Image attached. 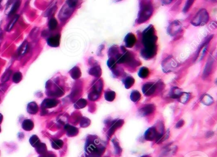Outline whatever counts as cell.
<instances>
[{"mask_svg":"<svg viewBox=\"0 0 217 157\" xmlns=\"http://www.w3.org/2000/svg\"><path fill=\"white\" fill-rule=\"evenodd\" d=\"M155 30L152 25H150V26L143 32L142 42L145 47L155 46V45H156L157 37L155 35Z\"/></svg>","mask_w":217,"mask_h":157,"instance_id":"1","label":"cell"},{"mask_svg":"<svg viewBox=\"0 0 217 157\" xmlns=\"http://www.w3.org/2000/svg\"><path fill=\"white\" fill-rule=\"evenodd\" d=\"M154 8L150 3H142L138 17V23L141 24L148 20L153 14Z\"/></svg>","mask_w":217,"mask_h":157,"instance_id":"2","label":"cell"},{"mask_svg":"<svg viewBox=\"0 0 217 157\" xmlns=\"http://www.w3.org/2000/svg\"><path fill=\"white\" fill-rule=\"evenodd\" d=\"M209 20V14L206 9L200 10L195 15L191 24L195 26H201L205 25Z\"/></svg>","mask_w":217,"mask_h":157,"instance_id":"3","label":"cell"},{"mask_svg":"<svg viewBox=\"0 0 217 157\" xmlns=\"http://www.w3.org/2000/svg\"><path fill=\"white\" fill-rule=\"evenodd\" d=\"M162 68L164 73H169L173 71L178 66V63L172 56H169L162 62Z\"/></svg>","mask_w":217,"mask_h":157,"instance_id":"4","label":"cell"},{"mask_svg":"<svg viewBox=\"0 0 217 157\" xmlns=\"http://www.w3.org/2000/svg\"><path fill=\"white\" fill-rule=\"evenodd\" d=\"M157 53V47L155 46L147 47L143 48L141 52V57L146 60L152 59Z\"/></svg>","mask_w":217,"mask_h":157,"instance_id":"5","label":"cell"},{"mask_svg":"<svg viewBox=\"0 0 217 157\" xmlns=\"http://www.w3.org/2000/svg\"><path fill=\"white\" fill-rule=\"evenodd\" d=\"M182 30V25L178 20H174V21L171 22L167 27V32L168 34L171 36H174L177 35Z\"/></svg>","mask_w":217,"mask_h":157,"instance_id":"6","label":"cell"},{"mask_svg":"<svg viewBox=\"0 0 217 157\" xmlns=\"http://www.w3.org/2000/svg\"><path fill=\"white\" fill-rule=\"evenodd\" d=\"M156 90V85L151 83H147L143 86L142 91L145 96H150L154 94Z\"/></svg>","mask_w":217,"mask_h":157,"instance_id":"7","label":"cell"},{"mask_svg":"<svg viewBox=\"0 0 217 157\" xmlns=\"http://www.w3.org/2000/svg\"><path fill=\"white\" fill-rule=\"evenodd\" d=\"M59 101L54 99H45L42 103L41 107L43 110L55 107L58 104Z\"/></svg>","mask_w":217,"mask_h":157,"instance_id":"8","label":"cell"},{"mask_svg":"<svg viewBox=\"0 0 217 157\" xmlns=\"http://www.w3.org/2000/svg\"><path fill=\"white\" fill-rule=\"evenodd\" d=\"M124 42L126 47L132 48L136 42V36L133 33H128L125 37Z\"/></svg>","mask_w":217,"mask_h":157,"instance_id":"9","label":"cell"},{"mask_svg":"<svg viewBox=\"0 0 217 157\" xmlns=\"http://www.w3.org/2000/svg\"><path fill=\"white\" fill-rule=\"evenodd\" d=\"M61 35H56L54 36H50L47 40V44L48 46L51 47H58L60 45Z\"/></svg>","mask_w":217,"mask_h":157,"instance_id":"10","label":"cell"},{"mask_svg":"<svg viewBox=\"0 0 217 157\" xmlns=\"http://www.w3.org/2000/svg\"><path fill=\"white\" fill-rule=\"evenodd\" d=\"M213 59L212 57H210V58H209L208 62L206 65L205 69H204V71L203 73V76L204 78H206L209 76V74L211 73V69H212V67H213Z\"/></svg>","mask_w":217,"mask_h":157,"instance_id":"11","label":"cell"},{"mask_svg":"<svg viewBox=\"0 0 217 157\" xmlns=\"http://www.w3.org/2000/svg\"><path fill=\"white\" fill-rule=\"evenodd\" d=\"M155 107L154 104H147L140 109V114L142 115H148L153 113Z\"/></svg>","mask_w":217,"mask_h":157,"instance_id":"12","label":"cell"},{"mask_svg":"<svg viewBox=\"0 0 217 157\" xmlns=\"http://www.w3.org/2000/svg\"><path fill=\"white\" fill-rule=\"evenodd\" d=\"M27 111L31 115H35L38 111V106L35 102H30L27 106Z\"/></svg>","mask_w":217,"mask_h":157,"instance_id":"13","label":"cell"},{"mask_svg":"<svg viewBox=\"0 0 217 157\" xmlns=\"http://www.w3.org/2000/svg\"><path fill=\"white\" fill-rule=\"evenodd\" d=\"M22 127L24 130L30 131L33 129L34 123L30 119H26L22 123Z\"/></svg>","mask_w":217,"mask_h":157,"instance_id":"14","label":"cell"},{"mask_svg":"<svg viewBox=\"0 0 217 157\" xmlns=\"http://www.w3.org/2000/svg\"><path fill=\"white\" fill-rule=\"evenodd\" d=\"M200 102L204 105L210 106L213 104L214 99L209 94H204L203 96L200 97Z\"/></svg>","mask_w":217,"mask_h":157,"instance_id":"15","label":"cell"},{"mask_svg":"<svg viewBox=\"0 0 217 157\" xmlns=\"http://www.w3.org/2000/svg\"><path fill=\"white\" fill-rule=\"evenodd\" d=\"M89 74H91V75L92 76L99 78L101 76L102 70L99 66H94V67L91 68L89 69Z\"/></svg>","mask_w":217,"mask_h":157,"instance_id":"16","label":"cell"},{"mask_svg":"<svg viewBox=\"0 0 217 157\" xmlns=\"http://www.w3.org/2000/svg\"><path fill=\"white\" fill-rule=\"evenodd\" d=\"M64 129L66 130L67 135L69 136V137L76 135L78 134V132H79V130H78L77 128L69 125H66L64 127Z\"/></svg>","mask_w":217,"mask_h":157,"instance_id":"17","label":"cell"},{"mask_svg":"<svg viewBox=\"0 0 217 157\" xmlns=\"http://www.w3.org/2000/svg\"><path fill=\"white\" fill-rule=\"evenodd\" d=\"M69 73H70V75L72 77L73 79H74V80L79 79V78H80L81 74L80 69L79 67H77V66H75V67L73 68L70 70V71H69Z\"/></svg>","mask_w":217,"mask_h":157,"instance_id":"18","label":"cell"},{"mask_svg":"<svg viewBox=\"0 0 217 157\" xmlns=\"http://www.w3.org/2000/svg\"><path fill=\"white\" fill-rule=\"evenodd\" d=\"M182 90L178 87H173L170 91V97L173 99H178L182 94Z\"/></svg>","mask_w":217,"mask_h":157,"instance_id":"19","label":"cell"},{"mask_svg":"<svg viewBox=\"0 0 217 157\" xmlns=\"http://www.w3.org/2000/svg\"><path fill=\"white\" fill-rule=\"evenodd\" d=\"M130 100L134 102H137L141 99V94L138 90H133L130 95Z\"/></svg>","mask_w":217,"mask_h":157,"instance_id":"20","label":"cell"},{"mask_svg":"<svg viewBox=\"0 0 217 157\" xmlns=\"http://www.w3.org/2000/svg\"><path fill=\"white\" fill-rule=\"evenodd\" d=\"M150 74L149 69L146 68V67H142L140 69V71L138 72V76H140L141 78L145 79V78H148Z\"/></svg>","mask_w":217,"mask_h":157,"instance_id":"21","label":"cell"},{"mask_svg":"<svg viewBox=\"0 0 217 157\" xmlns=\"http://www.w3.org/2000/svg\"><path fill=\"white\" fill-rule=\"evenodd\" d=\"M156 136V131L154 128H150L145 133V138L148 140L154 139Z\"/></svg>","mask_w":217,"mask_h":157,"instance_id":"22","label":"cell"},{"mask_svg":"<svg viewBox=\"0 0 217 157\" xmlns=\"http://www.w3.org/2000/svg\"><path fill=\"white\" fill-rule=\"evenodd\" d=\"M115 92L112 90H107L105 93V98L108 101H113L115 98Z\"/></svg>","mask_w":217,"mask_h":157,"instance_id":"23","label":"cell"},{"mask_svg":"<svg viewBox=\"0 0 217 157\" xmlns=\"http://www.w3.org/2000/svg\"><path fill=\"white\" fill-rule=\"evenodd\" d=\"M30 143L34 148H36L41 143L39 138L36 135H32L31 136L30 139Z\"/></svg>","mask_w":217,"mask_h":157,"instance_id":"24","label":"cell"},{"mask_svg":"<svg viewBox=\"0 0 217 157\" xmlns=\"http://www.w3.org/2000/svg\"><path fill=\"white\" fill-rule=\"evenodd\" d=\"M134 82H135V80L132 76L127 77L125 79V80L124 81V86H125V89H130L134 85Z\"/></svg>","mask_w":217,"mask_h":157,"instance_id":"25","label":"cell"},{"mask_svg":"<svg viewBox=\"0 0 217 157\" xmlns=\"http://www.w3.org/2000/svg\"><path fill=\"white\" fill-rule=\"evenodd\" d=\"M36 151H37L38 153L41 155L46 153L47 151V148L45 144L41 143L36 148Z\"/></svg>","mask_w":217,"mask_h":157,"instance_id":"26","label":"cell"},{"mask_svg":"<svg viewBox=\"0 0 217 157\" xmlns=\"http://www.w3.org/2000/svg\"><path fill=\"white\" fill-rule=\"evenodd\" d=\"M52 147L55 150H59L63 146V141L61 139H55L52 141Z\"/></svg>","mask_w":217,"mask_h":157,"instance_id":"27","label":"cell"},{"mask_svg":"<svg viewBox=\"0 0 217 157\" xmlns=\"http://www.w3.org/2000/svg\"><path fill=\"white\" fill-rule=\"evenodd\" d=\"M87 102L85 100V99H80L79 101L75 102L74 106L76 109H81V108H84V107L87 106Z\"/></svg>","mask_w":217,"mask_h":157,"instance_id":"28","label":"cell"},{"mask_svg":"<svg viewBox=\"0 0 217 157\" xmlns=\"http://www.w3.org/2000/svg\"><path fill=\"white\" fill-rule=\"evenodd\" d=\"M190 97V94L189 93H187V92H183L181 96H180V97L178 98L180 101L183 104H185L188 101H189Z\"/></svg>","mask_w":217,"mask_h":157,"instance_id":"29","label":"cell"},{"mask_svg":"<svg viewBox=\"0 0 217 157\" xmlns=\"http://www.w3.org/2000/svg\"><path fill=\"white\" fill-rule=\"evenodd\" d=\"M28 44L27 43V41H24V42L22 43V44L21 45V46H20L19 48V53L20 55H24V53H26L27 52V50H28Z\"/></svg>","mask_w":217,"mask_h":157,"instance_id":"30","label":"cell"},{"mask_svg":"<svg viewBox=\"0 0 217 157\" xmlns=\"http://www.w3.org/2000/svg\"><path fill=\"white\" fill-rule=\"evenodd\" d=\"M99 96H100L99 93H98V92H96V91L92 90V92H91L89 93L88 97H89V100H91L92 101H95L97 100L98 98L99 97Z\"/></svg>","mask_w":217,"mask_h":157,"instance_id":"31","label":"cell"},{"mask_svg":"<svg viewBox=\"0 0 217 157\" xmlns=\"http://www.w3.org/2000/svg\"><path fill=\"white\" fill-rule=\"evenodd\" d=\"M12 74V70L9 69L3 74V75L1 78V82L2 83H5L9 81L10 78V76Z\"/></svg>","mask_w":217,"mask_h":157,"instance_id":"32","label":"cell"},{"mask_svg":"<svg viewBox=\"0 0 217 157\" xmlns=\"http://www.w3.org/2000/svg\"><path fill=\"white\" fill-rule=\"evenodd\" d=\"M19 15H16L13 18V19H12V21H10V22L9 23V24L7 26V28H6V31H10L12 30V28L14 27L15 24L17 22V21L19 19Z\"/></svg>","mask_w":217,"mask_h":157,"instance_id":"33","label":"cell"},{"mask_svg":"<svg viewBox=\"0 0 217 157\" xmlns=\"http://www.w3.org/2000/svg\"><path fill=\"white\" fill-rule=\"evenodd\" d=\"M20 5V1H16V2L14 4L13 6H12L11 10H10V12H9V14H8V16H10V15H13L14 14H15V12L17 11V10L19 9V8Z\"/></svg>","mask_w":217,"mask_h":157,"instance_id":"34","label":"cell"},{"mask_svg":"<svg viewBox=\"0 0 217 157\" xmlns=\"http://www.w3.org/2000/svg\"><path fill=\"white\" fill-rule=\"evenodd\" d=\"M48 27L50 30H54L57 28V26H58V22H57V20L54 18L51 19L48 22Z\"/></svg>","mask_w":217,"mask_h":157,"instance_id":"35","label":"cell"},{"mask_svg":"<svg viewBox=\"0 0 217 157\" xmlns=\"http://www.w3.org/2000/svg\"><path fill=\"white\" fill-rule=\"evenodd\" d=\"M22 78V73L20 72H17L14 74L13 78H12V80H13L15 84H18V83L21 81Z\"/></svg>","mask_w":217,"mask_h":157,"instance_id":"36","label":"cell"},{"mask_svg":"<svg viewBox=\"0 0 217 157\" xmlns=\"http://www.w3.org/2000/svg\"><path fill=\"white\" fill-rule=\"evenodd\" d=\"M116 60L113 58H110L107 61V65L110 69H115L116 67Z\"/></svg>","mask_w":217,"mask_h":157,"instance_id":"37","label":"cell"},{"mask_svg":"<svg viewBox=\"0 0 217 157\" xmlns=\"http://www.w3.org/2000/svg\"><path fill=\"white\" fill-rule=\"evenodd\" d=\"M118 52V48L116 46H113V47H112L111 48H110L109 50V56H110V58L112 57V56L115 55V57L117 54H118V53H117Z\"/></svg>","mask_w":217,"mask_h":157,"instance_id":"38","label":"cell"},{"mask_svg":"<svg viewBox=\"0 0 217 157\" xmlns=\"http://www.w3.org/2000/svg\"><path fill=\"white\" fill-rule=\"evenodd\" d=\"M89 124H90L89 120L87 119V118H83V119L81 120V121L80 125L82 127H87Z\"/></svg>","mask_w":217,"mask_h":157,"instance_id":"39","label":"cell"},{"mask_svg":"<svg viewBox=\"0 0 217 157\" xmlns=\"http://www.w3.org/2000/svg\"><path fill=\"white\" fill-rule=\"evenodd\" d=\"M194 1H187L185 6L183 8V12H187L188 10H189V8H190V6L192 5V4L194 3Z\"/></svg>","mask_w":217,"mask_h":157,"instance_id":"40","label":"cell"},{"mask_svg":"<svg viewBox=\"0 0 217 157\" xmlns=\"http://www.w3.org/2000/svg\"><path fill=\"white\" fill-rule=\"evenodd\" d=\"M78 3V1H66V5H68L69 7L72 8H74L76 7V5Z\"/></svg>","mask_w":217,"mask_h":157,"instance_id":"41","label":"cell"},{"mask_svg":"<svg viewBox=\"0 0 217 157\" xmlns=\"http://www.w3.org/2000/svg\"><path fill=\"white\" fill-rule=\"evenodd\" d=\"M7 89H8V85L7 84H5V83H2V84H0V92L1 93L5 92V91L7 90Z\"/></svg>","mask_w":217,"mask_h":157,"instance_id":"42","label":"cell"},{"mask_svg":"<svg viewBox=\"0 0 217 157\" xmlns=\"http://www.w3.org/2000/svg\"><path fill=\"white\" fill-rule=\"evenodd\" d=\"M42 157H56L54 154H47V153H46L42 155Z\"/></svg>","mask_w":217,"mask_h":157,"instance_id":"43","label":"cell"},{"mask_svg":"<svg viewBox=\"0 0 217 157\" xmlns=\"http://www.w3.org/2000/svg\"><path fill=\"white\" fill-rule=\"evenodd\" d=\"M161 1L164 4H169V3H171L173 1H171V0H169V1Z\"/></svg>","mask_w":217,"mask_h":157,"instance_id":"44","label":"cell"},{"mask_svg":"<svg viewBox=\"0 0 217 157\" xmlns=\"http://www.w3.org/2000/svg\"><path fill=\"white\" fill-rule=\"evenodd\" d=\"M3 115H2L1 113H0V123H1L2 122V121H3Z\"/></svg>","mask_w":217,"mask_h":157,"instance_id":"45","label":"cell"},{"mask_svg":"<svg viewBox=\"0 0 217 157\" xmlns=\"http://www.w3.org/2000/svg\"><path fill=\"white\" fill-rule=\"evenodd\" d=\"M0 8H1V1H0Z\"/></svg>","mask_w":217,"mask_h":157,"instance_id":"46","label":"cell"},{"mask_svg":"<svg viewBox=\"0 0 217 157\" xmlns=\"http://www.w3.org/2000/svg\"><path fill=\"white\" fill-rule=\"evenodd\" d=\"M1 127H0V132H1Z\"/></svg>","mask_w":217,"mask_h":157,"instance_id":"47","label":"cell"}]
</instances>
